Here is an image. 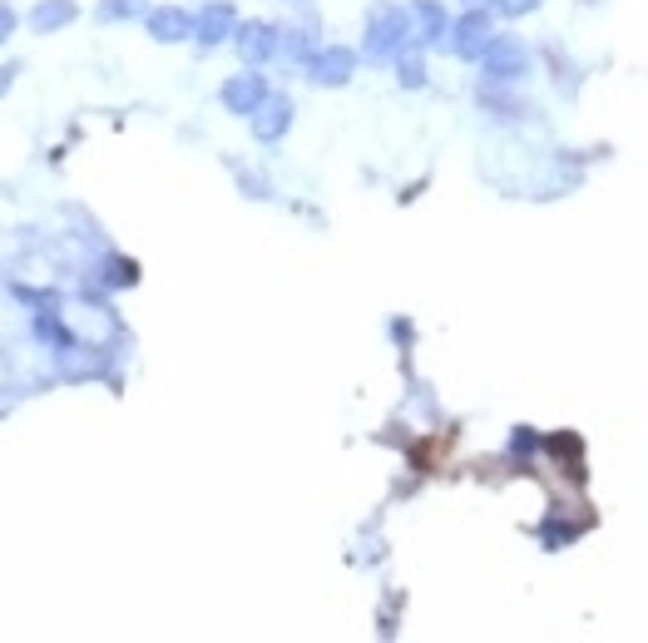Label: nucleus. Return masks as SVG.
Masks as SVG:
<instances>
[{
  "mask_svg": "<svg viewBox=\"0 0 648 643\" xmlns=\"http://www.w3.org/2000/svg\"><path fill=\"white\" fill-rule=\"evenodd\" d=\"M407 40H411V10L371 6L367 30H361V55L367 60H391L397 50H407Z\"/></svg>",
  "mask_w": 648,
  "mask_h": 643,
  "instance_id": "f257e3e1",
  "label": "nucleus"
},
{
  "mask_svg": "<svg viewBox=\"0 0 648 643\" xmlns=\"http://www.w3.org/2000/svg\"><path fill=\"white\" fill-rule=\"evenodd\" d=\"M525 75H529V45L520 35H501L495 30L491 50L481 55V80L501 90V84H520Z\"/></svg>",
  "mask_w": 648,
  "mask_h": 643,
  "instance_id": "f03ea898",
  "label": "nucleus"
},
{
  "mask_svg": "<svg viewBox=\"0 0 648 643\" xmlns=\"http://www.w3.org/2000/svg\"><path fill=\"white\" fill-rule=\"evenodd\" d=\"M491 40H495V15L491 10H481V6H471V10H461V15L451 20L445 50H451L455 60H481L485 50H491Z\"/></svg>",
  "mask_w": 648,
  "mask_h": 643,
  "instance_id": "7ed1b4c3",
  "label": "nucleus"
},
{
  "mask_svg": "<svg viewBox=\"0 0 648 643\" xmlns=\"http://www.w3.org/2000/svg\"><path fill=\"white\" fill-rule=\"evenodd\" d=\"M268 75H258V70H243V75H233V80H223V90H218V100H223V110L228 114H238V120H253L258 114V104L268 100Z\"/></svg>",
  "mask_w": 648,
  "mask_h": 643,
  "instance_id": "20e7f679",
  "label": "nucleus"
},
{
  "mask_svg": "<svg viewBox=\"0 0 648 643\" xmlns=\"http://www.w3.org/2000/svg\"><path fill=\"white\" fill-rule=\"evenodd\" d=\"M278 40H282V30L268 25V20H238V30H233V50H238L243 65H253V70L278 55Z\"/></svg>",
  "mask_w": 648,
  "mask_h": 643,
  "instance_id": "39448f33",
  "label": "nucleus"
},
{
  "mask_svg": "<svg viewBox=\"0 0 648 643\" xmlns=\"http://www.w3.org/2000/svg\"><path fill=\"white\" fill-rule=\"evenodd\" d=\"M307 75H312V84H322V90H342V84H352V75H357V50L352 45H322L312 55V65H307Z\"/></svg>",
  "mask_w": 648,
  "mask_h": 643,
  "instance_id": "423d86ee",
  "label": "nucleus"
},
{
  "mask_svg": "<svg viewBox=\"0 0 648 643\" xmlns=\"http://www.w3.org/2000/svg\"><path fill=\"white\" fill-rule=\"evenodd\" d=\"M233 30H238V10H233L228 0H208V6L194 15V45L214 50V45H223V40H233Z\"/></svg>",
  "mask_w": 648,
  "mask_h": 643,
  "instance_id": "0eeeda50",
  "label": "nucleus"
},
{
  "mask_svg": "<svg viewBox=\"0 0 648 643\" xmlns=\"http://www.w3.org/2000/svg\"><path fill=\"white\" fill-rule=\"evenodd\" d=\"M292 120H297V104L288 100V94H268V100L258 104V114H253V139L258 144H278L282 134L292 129Z\"/></svg>",
  "mask_w": 648,
  "mask_h": 643,
  "instance_id": "6e6552de",
  "label": "nucleus"
},
{
  "mask_svg": "<svg viewBox=\"0 0 648 643\" xmlns=\"http://www.w3.org/2000/svg\"><path fill=\"white\" fill-rule=\"evenodd\" d=\"M144 30L158 45H184V40H194V15L184 6H154L144 15Z\"/></svg>",
  "mask_w": 648,
  "mask_h": 643,
  "instance_id": "1a4fd4ad",
  "label": "nucleus"
},
{
  "mask_svg": "<svg viewBox=\"0 0 648 643\" xmlns=\"http://www.w3.org/2000/svg\"><path fill=\"white\" fill-rule=\"evenodd\" d=\"M411 35H416V45H445V35H451V10L441 6V0H411Z\"/></svg>",
  "mask_w": 648,
  "mask_h": 643,
  "instance_id": "9d476101",
  "label": "nucleus"
},
{
  "mask_svg": "<svg viewBox=\"0 0 648 643\" xmlns=\"http://www.w3.org/2000/svg\"><path fill=\"white\" fill-rule=\"evenodd\" d=\"M80 20V6L74 0H40L35 10H30V30L35 35H55V30H65Z\"/></svg>",
  "mask_w": 648,
  "mask_h": 643,
  "instance_id": "9b49d317",
  "label": "nucleus"
},
{
  "mask_svg": "<svg viewBox=\"0 0 648 643\" xmlns=\"http://www.w3.org/2000/svg\"><path fill=\"white\" fill-rule=\"evenodd\" d=\"M317 50H322L317 45V25H288L278 40V55H288L292 65H312Z\"/></svg>",
  "mask_w": 648,
  "mask_h": 643,
  "instance_id": "f8f14e48",
  "label": "nucleus"
},
{
  "mask_svg": "<svg viewBox=\"0 0 648 643\" xmlns=\"http://www.w3.org/2000/svg\"><path fill=\"white\" fill-rule=\"evenodd\" d=\"M397 84L401 90H426V55L416 50H397Z\"/></svg>",
  "mask_w": 648,
  "mask_h": 643,
  "instance_id": "ddd939ff",
  "label": "nucleus"
},
{
  "mask_svg": "<svg viewBox=\"0 0 648 643\" xmlns=\"http://www.w3.org/2000/svg\"><path fill=\"white\" fill-rule=\"evenodd\" d=\"M100 282L104 288H134L140 282V262H130V258H104V272H100Z\"/></svg>",
  "mask_w": 648,
  "mask_h": 643,
  "instance_id": "4468645a",
  "label": "nucleus"
},
{
  "mask_svg": "<svg viewBox=\"0 0 648 643\" xmlns=\"http://www.w3.org/2000/svg\"><path fill=\"white\" fill-rule=\"evenodd\" d=\"M154 10V0H104L100 20H144Z\"/></svg>",
  "mask_w": 648,
  "mask_h": 643,
  "instance_id": "2eb2a0df",
  "label": "nucleus"
},
{
  "mask_svg": "<svg viewBox=\"0 0 648 643\" xmlns=\"http://www.w3.org/2000/svg\"><path fill=\"white\" fill-rule=\"evenodd\" d=\"M491 10L505 20H520V15H529V10H539V0H491Z\"/></svg>",
  "mask_w": 648,
  "mask_h": 643,
  "instance_id": "dca6fc26",
  "label": "nucleus"
},
{
  "mask_svg": "<svg viewBox=\"0 0 648 643\" xmlns=\"http://www.w3.org/2000/svg\"><path fill=\"white\" fill-rule=\"evenodd\" d=\"M16 25H20L16 6H10V0H0V45H6V40H10V35H16Z\"/></svg>",
  "mask_w": 648,
  "mask_h": 643,
  "instance_id": "f3484780",
  "label": "nucleus"
},
{
  "mask_svg": "<svg viewBox=\"0 0 648 643\" xmlns=\"http://www.w3.org/2000/svg\"><path fill=\"white\" fill-rule=\"evenodd\" d=\"M16 75H20V65H0V94H6L10 84H16Z\"/></svg>",
  "mask_w": 648,
  "mask_h": 643,
  "instance_id": "a211bd4d",
  "label": "nucleus"
},
{
  "mask_svg": "<svg viewBox=\"0 0 648 643\" xmlns=\"http://www.w3.org/2000/svg\"><path fill=\"white\" fill-rule=\"evenodd\" d=\"M465 6H471V0H465Z\"/></svg>",
  "mask_w": 648,
  "mask_h": 643,
  "instance_id": "6ab92c4d",
  "label": "nucleus"
}]
</instances>
